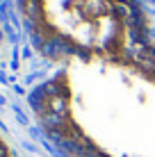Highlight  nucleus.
<instances>
[{
	"label": "nucleus",
	"mask_w": 155,
	"mask_h": 157,
	"mask_svg": "<svg viewBox=\"0 0 155 157\" xmlns=\"http://www.w3.org/2000/svg\"><path fill=\"white\" fill-rule=\"evenodd\" d=\"M48 28L87 48L119 50L128 39L126 0H23Z\"/></svg>",
	"instance_id": "obj_1"
}]
</instances>
